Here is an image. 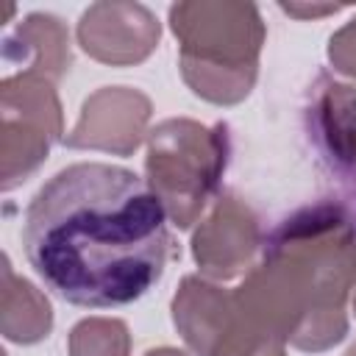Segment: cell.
Instances as JSON below:
<instances>
[{
    "instance_id": "obj_1",
    "label": "cell",
    "mask_w": 356,
    "mask_h": 356,
    "mask_svg": "<svg viewBox=\"0 0 356 356\" xmlns=\"http://www.w3.org/2000/svg\"><path fill=\"white\" fill-rule=\"evenodd\" d=\"M22 248L58 298L86 309L139 300L172 256L167 211L134 170L81 161L28 203Z\"/></svg>"
},
{
    "instance_id": "obj_2",
    "label": "cell",
    "mask_w": 356,
    "mask_h": 356,
    "mask_svg": "<svg viewBox=\"0 0 356 356\" xmlns=\"http://www.w3.org/2000/svg\"><path fill=\"white\" fill-rule=\"evenodd\" d=\"M356 286V228L348 206L320 200L286 217L234 289L239 303L286 345L309 353L348 334Z\"/></svg>"
},
{
    "instance_id": "obj_3",
    "label": "cell",
    "mask_w": 356,
    "mask_h": 356,
    "mask_svg": "<svg viewBox=\"0 0 356 356\" xmlns=\"http://www.w3.org/2000/svg\"><path fill=\"white\" fill-rule=\"evenodd\" d=\"M170 28L178 39L184 83L197 97L217 106H236L250 95L267 39L264 19L253 3H175L170 6Z\"/></svg>"
},
{
    "instance_id": "obj_4",
    "label": "cell",
    "mask_w": 356,
    "mask_h": 356,
    "mask_svg": "<svg viewBox=\"0 0 356 356\" xmlns=\"http://www.w3.org/2000/svg\"><path fill=\"white\" fill-rule=\"evenodd\" d=\"M228 125H203L189 117L161 120L147 131V186L161 200L175 228H192L217 195L228 167Z\"/></svg>"
},
{
    "instance_id": "obj_5",
    "label": "cell",
    "mask_w": 356,
    "mask_h": 356,
    "mask_svg": "<svg viewBox=\"0 0 356 356\" xmlns=\"http://www.w3.org/2000/svg\"><path fill=\"white\" fill-rule=\"evenodd\" d=\"M172 323L195 356H286V342L259 323L217 281L186 275L170 303Z\"/></svg>"
},
{
    "instance_id": "obj_6",
    "label": "cell",
    "mask_w": 356,
    "mask_h": 356,
    "mask_svg": "<svg viewBox=\"0 0 356 356\" xmlns=\"http://www.w3.org/2000/svg\"><path fill=\"white\" fill-rule=\"evenodd\" d=\"M64 134L56 83L14 72L0 83V186L8 192L28 181Z\"/></svg>"
},
{
    "instance_id": "obj_7",
    "label": "cell",
    "mask_w": 356,
    "mask_h": 356,
    "mask_svg": "<svg viewBox=\"0 0 356 356\" xmlns=\"http://www.w3.org/2000/svg\"><path fill=\"white\" fill-rule=\"evenodd\" d=\"M261 248L259 217L236 195H220L192 236V259L209 281L245 278L259 261Z\"/></svg>"
},
{
    "instance_id": "obj_8",
    "label": "cell",
    "mask_w": 356,
    "mask_h": 356,
    "mask_svg": "<svg viewBox=\"0 0 356 356\" xmlns=\"http://www.w3.org/2000/svg\"><path fill=\"white\" fill-rule=\"evenodd\" d=\"M150 114L153 106L145 92L134 86H103L83 100L81 117L64 136V145L131 156L147 139Z\"/></svg>"
},
{
    "instance_id": "obj_9",
    "label": "cell",
    "mask_w": 356,
    "mask_h": 356,
    "mask_svg": "<svg viewBox=\"0 0 356 356\" xmlns=\"http://www.w3.org/2000/svg\"><path fill=\"white\" fill-rule=\"evenodd\" d=\"M75 36L89 58L131 67L156 50L161 25L142 3H95L81 14Z\"/></svg>"
},
{
    "instance_id": "obj_10",
    "label": "cell",
    "mask_w": 356,
    "mask_h": 356,
    "mask_svg": "<svg viewBox=\"0 0 356 356\" xmlns=\"http://www.w3.org/2000/svg\"><path fill=\"white\" fill-rule=\"evenodd\" d=\"M306 128L320 156L342 175H356V86L320 72L306 106Z\"/></svg>"
},
{
    "instance_id": "obj_11",
    "label": "cell",
    "mask_w": 356,
    "mask_h": 356,
    "mask_svg": "<svg viewBox=\"0 0 356 356\" xmlns=\"http://www.w3.org/2000/svg\"><path fill=\"white\" fill-rule=\"evenodd\" d=\"M3 58L8 67H19L17 72L42 75L56 83L72 64L70 33L53 14H28L3 39Z\"/></svg>"
},
{
    "instance_id": "obj_12",
    "label": "cell",
    "mask_w": 356,
    "mask_h": 356,
    "mask_svg": "<svg viewBox=\"0 0 356 356\" xmlns=\"http://www.w3.org/2000/svg\"><path fill=\"white\" fill-rule=\"evenodd\" d=\"M0 328H3V337L17 345H33L44 339L53 328V309L47 298L31 281L17 278L6 256H3Z\"/></svg>"
},
{
    "instance_id": "obj_13",
    "label": "cell",
    "mask_w": 356,
    "mask_h": 356,
    "mask_svg": "<svg viewBox=\"0 0 356 356\" xmlns=\"http://www.w3.org/2000/svg\"><path fill=\"white\" fill-rule=\"evenodd\" d=\"M67 350L70 356H131V334L117 317H86L72 325Z\"/></svg>"
},
{
    "instance_id": "obj_14",
    "label": "cell",
    "mask_w": 356,
    "mask_h": 356,
    "mask_svg": "<svg viewBox=\"0 0 356 356\" xmlns=\"http://www.w3.org/2000/svg\"><path fill=\"white\" fill-rule=\"evenodd\" d=\"M328 61L337 72L356 81V17L328 39Z\"/></svg>"
},
{
    "instance_id": "obj_15",
    "label": "cell",
    "mask_w": 356,
    "mask_h": 356,
    "mask_svg": "<svg viewBox=\"0 0 356 356\" xmlns=\"http://www.w3.org/2000/svg\"><path fill=\"white\" fill-rule=\"evenodd\" d=\"M281 11L292 14V17H300V19H317V17H325V14H337L342 11V6H309V3H281Z\"/></svg>"
},
{
    "instance_id": "obj_16",
    "label": "cell",
    "mask_w": 356,
    "mask_h": 356,
    "mask_svg": "<svg viewBox=\"0 0 356 356\" xmlns=\"http://www.w3.org/2000/svg\"><path fill=\"white\" fill-rule=\"evenodd\" d=\"M142 356H186L184 350H178V348H150V350H145Z\"/></svg>"
},
{
    "instance_id": "obj_17",
    "label": "cell",
    "mask_w": 356,
    "mask_h": 356,
    "mask_svg": "<svg viewBox=\"0 0 356 356\" xmlns=\"http://www.w3.org/2000/svg\"><path fill=\"white\" fill-rule=\"evenodd\" d=\"M345 356H356V345H353V348H350V350H348Z\"/></svg>"
},
{
    "instance_id": "obj_18",
    "label": "cell",
    "mask_w": 356,
    "mask_h": 356,
    "mask_svg": "<svg viewBox=\"0 0 356 356\" xmlns=\"http://www.w3.org/2000/svg\"><path fill=\"white\" fill-rule=\"evenodd\" d=\"M353 312H356V295H353Z\"/></svg>"
}]
</instances>
